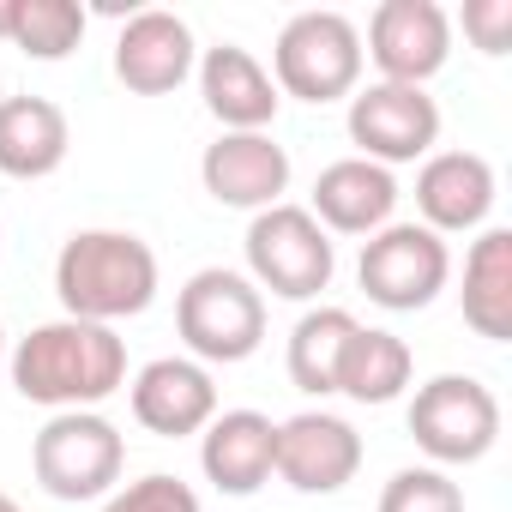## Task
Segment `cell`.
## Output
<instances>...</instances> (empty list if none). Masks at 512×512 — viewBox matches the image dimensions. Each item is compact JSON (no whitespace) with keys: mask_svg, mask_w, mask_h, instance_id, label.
<instances>
[{"mask_svg":"<svg viewBox=\"0 0 512 512\" xmlns=\"http://www.w3.org/2000/svg\"><path fill=\"white\" fill-rule=\"evenodd\" d=\"M13 386L31 404L49 410H91L127 386V344L115 326L91 320H49L19 338L13 350Z\"/></svg>","mask_w":512,"mask_h":512,"instance_id":"1","label":"cell"},{"mask_svg":"<svg viewBox=\"0 0 512 512\" xmlns=\"http://www.w3.org/2000/svg\"><path fill=\"white\" fill-rule=\"evenodd\" d=\"M55 296L67 320H133L157 302V253L133 229H79L55 253Z\"/></svg>","mask_w":512,"mask_h":512,"instance_id":"2","label":"cell"},{"mask_svg":"<svg viewBox=\"0 0 512 512\" xmlns=\"http://www.w3.org/2000/svg\"><path fill=\"white\" fill-rule=\"evenodd\" d=\"M175 332L193 350V362H247L266 344V296L253 290V278L205 266L181 284L175 296Z\"/></svg>","mask_w":512,"mask_h":512,"instance_id":"3","label":"cell"},{"mask_svg":"<svg viewBox=\"0 0 512 512\" xmlns=\"http://www.w3.org/2000/svg\"><path fill=\"white\" fill-rule=\"evenodd\" d=\"M272 85L278 97H302V103H344L362 85V31L332 13H296L278 43H272Z\"/></svg>","mask_w":512,"mask_h":512,"instance_id":"4","label":"cell"},{"mask_svg":"<svg viewBox=\"0 0 512 512\" xmlns=\"http://www.w3.org/2000/svg\"><path fill=\"white\" fill-rule=\"evenodd\" d=\"M247 272L260 296L272 290L284 302H314L338 272V253L308 205H272L247 223Z\"/></svg>","mask_w":512,"mask_h":512,"instance_id":"5","label":"cell"},{"mask_svg":"<svg viewBox=\"0 0 512 512\" xmlns=\"http://www.w3.org/2000/svg\"><path fill=\"white\" fill-rule=\"evenodd\" d=\"M127 464V440L109 416L97 410H55L43 422V434L31 440V470L55 500H103L121 482Z\"/></svg>","mask_w":512,"mask_h":512,"instance_id":"6","label":"cell"},{"mask_svg":"<svg viewBox=\"0 0 512 512\" xmlns=\"http://www.w3.org/2000/svg\"><path fill=\"white\" fill-rule=\"evenodd\" d=\"M410 434L440 464H476L500 440V398L476 374H434L410 398Z\"/></svg>","mask_w":512,"mask_h":512,"instance_id":"7","label":"cell"},{"mask_svg":"<svg viewBox=\"0 0 512 512\" xmlns=\"http://www.w3.org/2000/svg\"><path fill=\"white\" fill-rule=\"evenodd\" d=\"M356 278H362V290H368L374 308H386V314H416V308H428V302L446 290L452 253H446V241H440L434 229H422V223H386V229H374V235L362 241Z\"/></svg>","mask_w":512,"mask_h":512,"instance_id":"8","label":"cell"},{"mask_svg":"<svg viewBox=\"0 0 512 512\" xmlns=\"http://www.w3.org/2000/svg\"><path fill=\"white\" fill-rule=\"evenodd\" d=\"M350 139L362 145L368 163H416L440 139V103L422 85H368L350 97Z\"/></svg>","mask_w":512,"mask_h":512,"instance_id":"9","label":"cell"},{"mask_svg":"<svg viewBox=\"0 0 512 512\" xmlns=\"http://www.w3.org/2000/svg\"><path fill=\"white\" fill-rule=\"evenodd\" d=\"M452 55V19L434 0H380L368 19L362 61L380 67L386 85H428Z\"/></svg>","mask_w":512,"mask_h":512,"instance_id":"10","label":"cell"},{"mask_svg":"<svg viewBox=\"0 0 512 512\" xmlns=\"http://www.w3.org/2000/svg\"><path fill=\"white\" fill-rule=\"evenodd\" d=\"M362 470V434L332 416V410H302L290 422H278V464L272 476H284L296 494H338L350 488Z\"/></svg>","mask_w":512,"mask_h":512,"instance_id":"11","label":"cell"},{"mask_svg":"<svg viewBox=\"0 0 512 512\" xmlns=\"http://www.w3.org/2000/svg\"><path fill=\"white\" fill-rule=\"evenodd\" d=\"M199 181L229 211H272L290 187V151L272 133H223L199 157Z\"/></svg>","mask_w":512,"mask_h":512,"instance_id":"12","label":"cell"},{"mask_svg":"<svg viewBox=\"0 0 512 512\" xmlns=\"http://www.w3.org/2000/svg\"><path fill=\"white\" fill-rule=\"evenodd\" d=\"M127 398H133V422L145 434H157V440L199 434L217 416V386H211V374L193 356H157V362H145L127 380Z\"/></svg>","mask_w":512,"mask_h":512,"instance_id":"13","label":"cell"},{"mask_svg":"<svg viewBox=\"0 0 512 512\" xmlns=\"http://www.w3.org/2000/svg\"><path fill=\"white\" fill-rule=\"evenodd\" d=\"M193 67H199L193 31H187V19H175L163 7L133 13L115 37V79L139 97H169L175 85H187Z\"/></svg>","mask_w":512,"mask_h":512,"instance_id":"14","label":"cell"},{"mask_svg":"<svg viewBox=\"0 0 512 512\" xmlns=\"http://www.w3.org/2000/svg\"><path fill=\"white\" fill-rule=\"evenodd\" d=\"M199 464H205V482L217 494H260L272 482V464H278V422L260 416V410H217L205 428H199Z\"/></svg>","mask_w":512,"mask_h":512,"instance_id":"15","label":"cell"},{"mask_svg":"<svg viewBox=\"0 0 512 512\" xmlns=\"http://www.w3.org/2000/svg\"><path fill=\"white\" fill-rule=\"evenodd\" d=\"M416 211L422 229H434L440 241L458 229H482L494 211V163L476 151H428L416 175Z\"/></svg>","mask_w":512,"mask_h":512,"instance_id":"16","label":"cell"},{"mask_svg":"<svg viewBox=\"0 0 512 512\" xmlns=\"http://www.w3.org/2000/svg\"><path fill=\"white\" fill-rule=\"evenodd\" d=\"M199 97L205 109L223 121V133H266L278 121V85L260 67V55L241 49V43H217L199 61Z\"/></svg>","mask_w":512,"mask_h":512,"instance_id":"17","label":"cell"},{"mask_svg":"<svg viewBox=\"0 0 512 512\" xmlns=\"http://www.w3.org/2000/svg\"><path fill=\"white\" fill-rule=\"evenodd\" d=\"M308 211L326 235H374L398 211V181H392V169H380L368 157H338L320 169Z\"/></svg>","mask_w":512,"mask_h":512,"instance_id":"18","label":"cell"},{"mask_svg":"<svg viewBox=\"0 0 512 512\" xmlns=\"http://www.w3.org/2000/svg\"><path fill=\"white\" fill-rule=\"evenodd\" d=\"M73 127L61 115V103L49 97H7L0 103V175L13 181H43L67 163Z\"/></svg>","mask_w":512,"mask_h":512,"instance_id":"19","label":"cell"},{"mask_svg":"<svg viewBox=\"0 0 512 512\" xmlns=\"http://www.w3.org/2000/svg\"><path fill=\"white\" fill-rule=\"evenodd\" d=\"M464 326L488 344L512 338V229H482L464 253Z\"/></svg>","mask_w":512,"mask_h":512,"instance_id":"20","label":"cell"},{"mask_svg":"<svg viewBox=\"0 0 512 512\" xmlns=\"http://www.w3.org/2000/svg\"><path fill=\"white\" fill-rule=\"evenodd\" d=\"M410 374H416V356L398 332L356 326L344 344V362H338V392L356 404H392L410 386Z\"/></svg>","mask_w":512,"mask_h":512,"instance_id":"21","label":"cell"},{"mask_svg":"<svg viewBox=\"0 0 512 512\" xmlns=\"http://www.w3.org/2000/svg\"><path fill=\"white\" fill-rule=\"evenodd\" d=\"M350 332H356L350 308H308L290 332V380L314 398L338 392V362H344Z\"/></svg>","mask_w":512,"mask_h":512,"instance_id":"22","label":"cell"},{"mask_svg":"<svg viewBox=\"0 0 512 512\" xmlns=\"http://www.w3.org/2000/svg\"><path fill=\"white\" fill-rule=\"evenodd\" d=\"M7 43L31 61H67L85 43V7L79 0H13Z\"/></svg>","mask_w":512,"mask_h":512,"instance_id":"23","label":"cell"},{"mask_svg":"<svg viewBox=\"0 0 512 512\" xmlns=\"http://www.w3.org/2000/svg\"><path fill=\"white\" fill-rule=\"evenodd\" d=\"M374 512H464V488L434 464H410L380 488Z\"/></svg>","mask_w":512,"mask_h":512,"instance_id":"24","label":"cell"},{"mask_svg":"<svg viewBox=\"0 0 512 512\" xmlns=\"http://www.w3.org/2000/svg\"><path fill=\"white\" fill-rule=\"evenodd\" d=\"M103 512H205V506H199V494H193L181 476L151 470V476L127 482L121 494H109V500H103Z\"/></svg>","mask_w":512,"mask_h":512,"instance_id":"25","label":"cell"},{"mask_svg":"<svg viewBox=\"0 0 512 512\" xmlns=\"http://www.w3.org/2000/svg\"><path fill=\"white\" fill-rule=\"evenodd\" d=\"M464 37L482 55H506V43H512V0H470L464 7Z\"/></svg>","mask_w":512,"mask_h":512,"instance_id":"26","label":"cell"},{"mask_svg":"<svg viewBox=\"0 0 512 512\" xmlns=\"http://www.w3.org/2000/svg\"><path fill=\"white\" fill-rule=\"evenodd\" d=\"M7 25H13V0H0V43H7Z\"/></svg>","mask_w":512,"mask_h":512,"instance_id":"27","label":"cell"},{"mask_svg":"<svg viewBox=\"0 0 512 512\" xmlns=\"http://www.w3.org/2000/svg\"><path fill=\"white\" fill-rule=\"evenodd\" d=\"M0 512H25V506H19V500H13V494H0Z\"/></svg>","mask_w":512,"mask_h":512,"instance_id":"28","label":"cell"},{"mask_svg":"<svg viewBox=\"0 0 512 512\" xmlns=\"http://www.w3.org/2000/svg\"><path fill=\"white\" fill-rule=\"evenodd\" d=\"M0 362H7V332H0Z\"/></svg>","mask_w":512,"mask_h":512,"instance_id":"29","label":"cell"}]
</instances>
